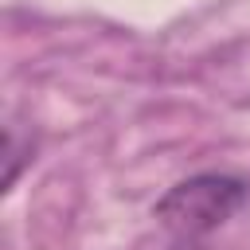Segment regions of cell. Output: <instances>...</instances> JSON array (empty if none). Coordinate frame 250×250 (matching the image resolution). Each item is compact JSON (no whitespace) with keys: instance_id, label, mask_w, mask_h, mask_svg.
<instances>
[{"instance_id":"cell-1","label":"cell","mask_w":250,"mask_h":250,"mask_svg":"<svg viewBox=\"0 0 250 250\" xmlns=\"http://www.w3.org/2000/svg\"><path fill=\"white\" fill-rule=\"evenodd\" d=\"M246 199H250V184L242 176H230V172H199V176H188V180L172 184L156 199L152 215L176 238H207L227 219H234Z\"/></svg>"},{"instance_id":"cell-2","label":"cell","mask_w":250,"mask_h":250,"mask_svg":"<svg viewBox=\"0 0 250 250\" xmlns=\"http://www.w3.org/2000/svg\"><path fill=\"white\" fill-rule=\"evenodd\" d=\"M20 164H23V148H20V133H16V125H12V129H8V176H4V184H8V188L16 184Z\"/></svg>"},{"instance_id":"cell-3","label":"cell","mask_w":250,"mask_h":250,"mask_svg":"<svg viewBox=\"0 0 250 250\" xmlns=\"http://www.w3.org/2000/svg\"><path fill=\"white\" fill-rule=\"evenodd\" d=\"M176 250H203V246H199V238H180Z\"/></svg>"}]
</instances>
